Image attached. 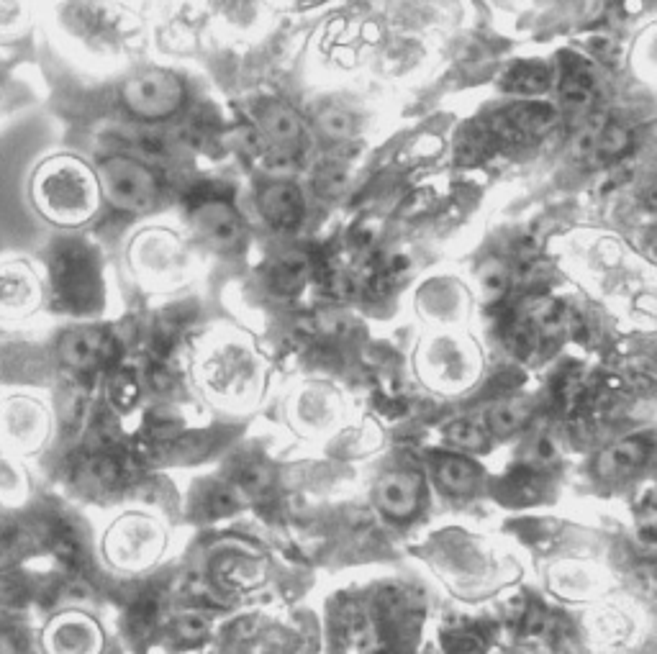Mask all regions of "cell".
Here are the masks:
<instances>
[{"label": "cell", "mask_w": 657, "mask_h": 654, "mask_svg": "<svg viewBox=\"0 0 657 654\" xmlns=\"http://www.w3.org/2000/svg\"><path fill=\"white\" fill-rule=\"evenodd\" d=\"M34 195L44 216L60 224L80 221L93 208V183L77 162H49L34 183Z\"/></svg>", "instance_id": "1"}, {"label": "cell", "mask_w": 657, "mask_h": 654, "mask_svg": "<svg viewBox=\"0 0 657 654\" xmlns=\"http://www.w3.org/2000/svg\"><path fill=\"white\" fill-rule=\"evenodd\" d=\"M101 188L108 203L121 211H147L157 201V177L131 157H111L101 165Z\"/></svg>", "instance_id": "2"}, {"label": "cell", "mask_w": 657, "mask_h": 654, "mask_svg": "<svg viewBox=\"0 0 657 654\" xmlns=\"http://www.w3.org/2000/svg\"><path fill=\"white\" fill-rule=\"evenodd\" d=\"M52 285L60 301L70 308L93 303L98 290V270L83 242H62L52 254Z\"/></svg>", "instance_id": "3"}, {"label": "cell", "mask_w": 657, "mask_h": 654, "mask_svg": "<svg viewBox=\"0 0 657 654\" xmlns=\"http://www.w3.org/2000/svg\"><path fill=\"white\" fill-rule=\"evenodd\" d=\"M185 98V88L178 77L165 70H142L129 77L124 85V103L134 116L165 118L180 108Z\"/></svg>", "instance_id": "4"}, {"label": "cell", "mask_w": 657, "mask_h": 654, "mask_svg": "<svg viewBox=\"0 0 657 654\" xmlns=\"http://www.w3.org/2000/svg\"><path fill=\"white\" fill-rule=\"evenodd\" d=\"M421 480L414 472H388L383 475L375 488V501H378L380 511L393 516V519H406L416 511L419 503Z\"/></svg>", "instance_id": "5"}, {"label": "cell", "mask_w": 657, "mask_h": 654, "mask_svg": "<svg viewBox=\"0 0 657 654\" xmlns=\"http://www.w3.org/2000/svg\"><path fill=\"white\" fill-rule=\"evenodd\" d=\"M193 224L201 231L203 239L216 249H231L242 236V224H239L237 213L219 201L203 203L193 216Z\"/></svg>", "instance_id": "6"}, {"label": "cell", "mask_w": 657, "mask_h": 654, "mask_svg": "<svg viewBox=\"0 0 657 654\" xmlns=\"http://www.w3.org/2000/svg\"><path fill=\"white\" fill-rule=\"evenodd\" d=\"M260 131L262 136H265V142L270 144V149H275V152L288 154L301 147V118L288 106H280V103L267 106L260 116Z\"/></svg>", "instance_id": "7"}, {"label": "cell", "mask_w": 657, "mask_h": 654, "mask_svg": "<svg viewBox=\"0 0 657 654\" xmlns=\"http://www.w3.org/2000/svg\"><path fill=\"white\" fill-rule=\"evenodd\" d=\"M106 354V336L95 329H72L60 339V357L72 370H90Z\"/></svg>", "instance_id": "8"}, {"label": "cell", "mask_w": 657, "mask_h": 654, "mask_svg": "<svg viewBox=\"0 0 657 654\" xmlns=\"http://www.w3.org/2000/svg\"><path fill=\"white\" fill-rule=\"evenodd\" d=\"M301 193L291 183H273L260 193V211L278 226L296 224L301 216Z\"/></svg>", "instance_id": "9"}, {"label": "cell", "mask_w": 657, "mask_h": 654, "mask_svg": "<svg viewBox=\"0 0 657 654\" xmlns=\"http://www.w3.org/2000/svg\"><path fill=\"white\" fill-rule=\"evenodd\" d=\"M647 460V447L642 442H634V439H627V442H619L614 447L606 449L601 454V460H598V470L606 478H622V475H629L637 467H642V462Z\"/></svg>", "instance_id": "10"}, {"label": "cell", "mask_w": 657, "mask_h": 654, "mask_svg": "<svg viewBox=\"0 0 657 654\" xmlns=\"http://www.w3.org/2000/svg\"><path fill=\"white\" fill-rule=\"evenodd\" d=\"M439 483L444 488L450 490V493H473L475 490V470L470 462L460 460V457H447L442 465L437 467Z\"/></svg>", "instance_id": "11"}, {"label": "cell", "mask_w": 657, "mask_h": 654, "mask_svg": "<svg viewBox=\"0 0 657 654\" xmlns=\"http://www.w3.org/2000/svg\"><path fill=\"white\" fill-rule=\"evenodd\" d=\"M31 288L29 277L18 267H8L3 275H0V306L3 308H21L29 301Z\"/></svg>", "instance_id": "12"}, {"label": "cell", "mask_w": 657, "mask_h": 654, "mask_svg": "<svg viewBox=\"0 0 657 654\" xmlns=\"http://www.w3.org/2000/svg\"><path fill=\"white\" fill-rule=\"evenodd\" d=\"M316 129L326 136V139H350L355 134V118L342 108H324L316 116Z\"/></svg>", "instance_id": "13"}, {"label": "cell", "mask_w": 657, "mask_h": 654, "mask_svg": "<svg viewBox=\"0 0 657 654\" xmlns=\"http://www.w3.org/2000/svg\"><path fill=\"white\" fill-rule=\"evenodd\" d=\"M527 416L529 408L524 406V403L509 401L501 403V406H496L488 413V424H491V429L496 431V434H511V431L519 429V426L527 421Z\"/></svg>", "instance_id": "14"}, {"label": "cell", "mask_w": 657, "mask_h": 654, "mask_svg": "<svg viewBox=\"0 0 657 654\" xmlns=\"http://www.w3.org/2000/svg\"><path fill=\"white\" fill-rule=\"evenodd\" d=\"M447 439H450L455 447L460 449H483L486 447V434L478 429L475 424H468V421H457L447 429Z\"/></svg>", "instance_id": "15"}, {"label": "cell", "mask_w": 657, "mask_h": 654, "mask_svg": "<svg viewBox=\"0 0 657 654\" xmlns=\"http://www.w3.org/2000/svg\"><path fill=\"white\" fill-rule=\"evenodd\" d=\"M316 185H319V190H324V193L329 195L342 193V190L347 188V172L339 165H326L324 170L319 172V177H316Z\"/></svg>", "instance_id": "16"}, {"label": "cell", "mask_w": 657, "mask_h": 654, "mask_svg": "<svg viewBox=\"0 0 657 654\" xmlns=\"http://www.w3.org/2000/svg\"><path fill=\"white\" fill-rule=\"evenodd\" d=\"M480 285L486 288V293L498 295L506 288V270L501 265H486L480 272Z\"/></svg>", "instance_id": "17"}, {"label": "cell", "mask_w": 657, "mask_h": 654, "mask_svg": "<svg viewBox=\"0 0 657 654\" xmlns=\"http://www.w3.org/2000/svg\"><path fill=\"white\" fill-rule=\"evenodd\" d=\"M555 460V447H552V442H547V439H539L537 447H534V462H539V465H547V462Z\"/></svg>", "instance_id": "18"}]
</instances>
